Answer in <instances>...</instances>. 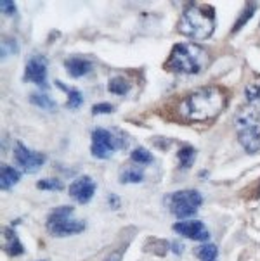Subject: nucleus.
Returning a JSON list of instances; mask_svg holds the SVG:
<instances>
[{
	"mask_svg": "<svg viewBox=\"0 0 260 261\" xmlns=\"http://www.w3.org/2000/svg\"><path fill=\"white\" fill-rule=\"evenodd\" d=\"M177 159H179V165H180L182 170L191 168L193 163H195V159H196L195 147H191V145H182V147L179 149V152H177Z\"/></svg>",
	"mask_w": 260,
	"mask_h": 261,
	"instance_id": "nucleus-16",
	"label": "nucleus"
},
{
	"mask_svg": "<svg viewBox=\"0 0 260 261\" xmlns=\"http://www.w3.org/2000/svg\"><path fill=\"white\" fill-rule=\"evenodd\" d=\"M120 180L123 184H139L144 180V173H143V170H139V168H129V170H125L122 173Z\"/></svg>",
	"mask_w": 260,
	"mask_h": 261,
	"instance_id": "nucleus-19",
	"label": "nucleus"
},
{
	"mask_svg": "<svg viewBox=\"0 0 260 261\" xmlns=\"http://www.w3.org/2000/svg\"><path fill=\"white\" fill-rule=\"evenodd\" d=\"M45 78H47V61L43 56H33L30 57L28 64L25 69V80L32 82L35 85L45 87Z\"/></svg>",
	"mask_w": 260,
	"mask_h": 261,
	"instance_id": "nucleus-9",
	"label": "nucleus"
},
{
	"mask_svg": "<svg viewBox=\"0 0 260 261\" xmlns=\"http://www.w3.org/2000/svg\"><path fill=\"white\" fill-rule=\"evenodd\" d=\"M21 173L17 170L11 166H2V171H0V184H2V189H11L12 185L19 182Z\"/></svg>",
	"mask_w": 260,
	"mask_h": 261,
	"instance_id": "nucleus-15",
	"label": "nucleus"
},
{
	"mask_svg": "<svg viewBox=\"0 0 260 261\" xmlns=\"http://www.w3.org/2000/svg\"><path fill=\"white\" fill-rule=\"evenodd\" d=\"M64 66H66L68 73L72 74L73 78H82V76H85V74L92 69V63H90V61L80 59V57H69V59L64 63Z\"/></svg>",
	"mask_w": 260,
	"mask_h": 261,
	"instance_id": "nucleus-12",
	"label": "nucleus"
},
{
	"mask_svg": "<svg viewBox=\"0 0 260 261\" xmlns=\"http://www.w3.org/2000/svg\"><path fill=\"white\" fill-rule=\"evenodd\" d=\"M0 7H2L4 14H7V16H11V14H14V12H16V6H14V2H12V0H2V2H0Z\"/></svg>",
	"mask_w": 260,
	"mask_h": 261,
	"instance_id": "nucleus-25",
	"label": "nucleus"
},
{
	"mask_svg": "<svg viewBox=\"0 0 260 261\" xmlns=\"http://www.w3.org/2000/svg\"><path fill=\"white\" fill-rule=\"evenodd\" d=\"M246 99L250 102H260V85H248L246 87Z\"/></svg>",
	"mask_w": 260,
	"mask_h": 261,
	"instance_id": "nucleus-24",
	"label": "nucleus"
},
{
	"mask_svg": "<svg viewBox=\"0 0 260 261\" xmlns=\"http://www.w3.org/2000/svg\"><path fill=\"white\" fill-rule=\"evenodd\" d=\"M203 202L201 194L195 189L187 190H177L172 196H169V206L170 211L177 218H189L198 213V207Z\"/></svg>",
	"mask_w": 260,
	"mask_h": 261,
	"instance_id": "nucleus-6",
	"label": "nucleus"
},
{
	"mask_svg": "<svg viewBox=\"0 0 260 261\" xmlns=\"http://www.w3.org/2000/svg\"><path fill=\"white\" fill-rule=\"evenodd\" d=\"M195 253L201 261H217V256H219L217 247L214 244H203L201 247L195 249Z\"/></svg>",
	"mask_w": 260,
	"mask_h": 261,
	"instance_id": "nucleus-18",
	"label": "nucleus"
},
{
	"mask_svg": "<svg viewBox=\"0 0 260 261\" xmlns=\"http://www.w3.org/2000/svg\"><path fill=\"white\" fill-rule=\"evenodd\" d=\"M96 192V184L90 176H80L75 182L69 185V196H72L75 201L80 202V204H87L92 197H94Z\"/></svg>",
	"mask_w": 260,
	"mask_h": 261,
	"instance_id": "nucleus-10",
	"label": "nucleus"
},
{
	"mask_svg": "<svg viewBox=\"0 0 260 261\" xmlns=\"http://www.w3.org/2000/svg\"><path fill=\"white\" fill-rule=\"evenodd\" d=\"M14 159L21 170H25L26 173H35V171L40 170V166L45 163V156H43V154L33 152V150H30L21 142H17L14 145Z\"/></svg>",
	"mask_w": 260,
	"mask_h": 261,
	"instance_id": "nucleus-8",
	"label": "nucleus"
},
{
	"mask_svg": "<svg viewBox=\"0 0 260 261\" xmlns=\"http://www.w3.org/2000/svg\"><path fill=\"white\" fill-rule=\"evenodd\" d=\"M174 230L177 233H180L182 237H187V239H191V241H198V242H205V241H208V237H210L205 225L201 222H195V220L175 223Z\"/></svg>",
	"mask_w": 260,
	"mask_h": 261,
	"instance_id": "nucleus-11",
	"label": "nucleus"
},
{
	"mask_svg": "<svg viewBox=\"0 0 260 261\" xmlns=\"http://www.w3.org/2000/svg\"><path fill=\"white\" fill-rule=\"evenodd\" d=\"M215 30V11L210 6L191 2L184 9L179 23V32L195 40L208 38Z\"/></svg>",
	"mask_w": 260,
	"mask_h": 261,
	"instance_id": "nucleus-2",
	"label": "nucleus"
},
{
	"mask_svg": "<svg viewBox=\"0 0 260 261\" xmlns=\"http://www.w3.org/2000/svg\"><path fill=\"white\" fill-rule=\"evenodd\" d=\"M108 90L114 95H125L130 90V83L123 76H113L108 83Z\"/></svg>",
	"mask_w": 260,
	"mask_h": 261,
	"instance_id": "nucleus-17",
	"label": "nucleus"
},
{
	"mask_svg": "<svg viewBox=\"0 0 260 261\" xmlns=\"http://www.w3.org/2000/svg\"><path fill=\"white\" fill-rule=\"evenodd\" d=\"M208 64V54L203 47L195 43H177L170 52L167 68L182 74H198Z\"/></svg>",
	"mask_w": 260,
	"mask_h": 261,
	"instance_id": "nucleus-3",
	"label": "nucleus"
},
{
	"mask_svg": "<svg viewBox=\"0 0 260 261\" xmlns=\"http://www.w3.org/2000/svg\"><path fill=\"white\" fill-rule=\"evenodd\" d=\"M38 189H42V190H63L64 185L56 178H47V180H40V182H38Z\"/></svg>",
	"mask_w": 260,
	"mask_h": 261,
	"instance_id": "nucleus-23",
	"label": "nucleus"
},
{
	"mask_svg": "<svg viewBox=\"0 0 260 261\" xmlns=\"http://www.w3.org/2000/svg\"><path fill=\"white\" fill-rule=\"evenodd\" d=\"M73 207L72 206H61L56 207L47 218V230L56 237H66L73 233H80L85 228V223L80 220H73Z\"/></svg>",
	"mask_w": 260,
	"mask_h": 261,
	"instance_id": "nucleus-5",
	"label": "nucleus"
},
{
	"mask_svg": "<svg viewBox=\"0 0 260 261\" xmlns=\"http://www.w3.org/2000/svg\"><path fill=\"white\" fill-rule=\"evenodd\" d=\"M120 147L114 139V135L104 128H96L92 132V154L98 159H108L114 152V149Z\"/></svg>",
	"mask_w": 260,
	"mask_h": 261,
	"instance_id": "nucleus-7",
	"label": "nucleus"
},
{
	"mask_svg": "<svg viewBox=\"0 0 260 261\" xmlns=\"http://www.w3.org/2000/svg\"><path fill=\"white\" fill-rule=\"evenodd\" d=\"M56 85L61 88L63 92H66L68 94V108L69 109H77V108H80L82 102H83V97H82V92L80 90H77V88H72V87H68V85H64L63 82H59V80H56Z\"/></svg>",
	"mask_w": 260,
	"mask_h": 261,
	"instance_id": "nucleus-14",
	"label": "nucleus"
},
{
	"mask_svg": "<svg viewBox=\"0 0 260 261\" xmlns=\"http://www.w3.org/2000/svg\"><path fill=\"white\" fill-rule=\"evenodd\" d=\"M4 237H6V246H4V251L11 256H17L23 254V246H21L19 239H17L16 232L12 228H4Z\"/></svg>",
	"mask_w": 260,
	"mask_h": 261,
	"instance_id": "nucleus-13",
	"label": "nucleus"
},
{
	"mask_svg": "<svg viewBox=\"0 0 260 261\" xmlns=\"http://www.w3.org/2000/svg\"><path fill=\"white\" fill-rule=\"evenodd\" d=\"M236 132L238 139L246 152H260V116L257 111L243 109L236 116Z\"/></svg>",
	"mask_w": 260,
	"mask_h": 261,
	"instance_id": "nucleus-4",
	"label": "nucleus"
},
{
	"mask_svg": "<svg viewBox=\"0 0 260 261\" xmlns=\"http://www.w3.org/2000/svg\"><path fill=\"white\" fill-rule=\"evenodd\" d=\"M113 111V106L111 104H96L92 108V114H108Z\"/></svg>",
	"mask_w": 260,
	"mask_h": 261,
	"instance_id": "nucleus-26",
	"label": "nucleus"
},
{
	"mask_svg": "<svg viewBox=\"0 0 260 261\" xmlns=\"http://www.w3.org/2000/svg\"><path fill=\"white\" fill-rule=\"evenodd\" d=\"M226 104V95L217 87H203L191 92L180 102V116L191 123H205L217 118Z\"/></svg>",
	"mask_w": 260,
	"mask_h": 261,
	"instance_id": "nucleus-1",
	"label": "nucleus"
},
{
	"mask_svg": "<svg viewBox=\"0 0 260 261\" xmlns=\"http://www.w3.org/2000/svg\"><path fill=\"white\" fill-rule=\"evenodd\" d=\"M255 9H257V6H255V4L250 2V4H248V7H246V11L243 12V14H241V17H240V19H238V23L234 24V28H232V32L236 33L238 30L241 28V26L248 23V19H250V17H252V16L255 14Z\"/></svg>",
	"mask_w": 260,
	"mask_h": 261,
	"instance_id": "nucleus-22",
	"label": "nucleus"
},
{
	"mask_svg": "<svg viewBox=\"0 0 260 261\" xmlns=\"http://www.w3.org/2000/svg\"><path fill=\"white\" fill-rule=\"evenodd\" d=\"M132 161L140 163V165H149V163H153V154L144 147H137L132 150Z\"/></svg>",
	"mask_w": 260,
	"mask_h": 261,
	"instance_id": "nucleus-20",
	"label": "nucleus"
},
{
	"mask_svg": "<svg viewBox=\"0 0 260 261\" xmlns=\"http://www.w3.org/2000/svg\"><path fill=\"white\" fill-rule=\"evenodd\" d=\"M32 102L35 106H40V108H43V109H54L56 108L54 100H52L51 97L45 95V94H33L32 95Z\"/></svg>",
	"mask_w": 260,
	"mask_h": 261,
	"instance_id": "nucleus-21",
	"label": "nucleus"
}]
</instances>
